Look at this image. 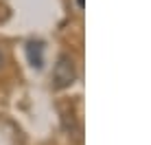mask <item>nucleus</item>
Masks as SVG:
<instances>
[{"instance_id": "1", "label": "nucleus", "mask_w": 151, "mask_h": 145, "mask_svg": "<svg viewBox=\"0 0 151 145\" xmlns=\"http://www.w3.org/2000/svg\"><path fill=\"white\" fill-rule=\"evenodd\" d=\"M77 79V66H75V59L70 55L61 53L55 62V68H53V84L55 88L64 90V88H70Z\"/></svg>"}, {"instance_id": "2", "label": "nucleus", "mask_w": 151, "mask_h": 145, "mask_svg": "<svg viewBox=\"0 0 151 145\" xmlns=\"http://www.w3.org/2000/svg\"><path fill=\"white\" fill-rule=\"evenodd\" d=\"M27 57L33 68H42L44 66V44L40 40H31L27 44Z\"/></svg>"}, {"instance_id": "3", "label": "nucleus", "mask_w": 151, "mask_h": 145, "mask_svg": "<svg viewBox=\"0 0 151 145\" xmlns=\"http://www.w3.org/2000/svg\"><path fill=\"white\" fill-rule=\"evenodd\" d=\"M4 64V55H2V51H0V66Z\"/></svg>"}]
</instances>
